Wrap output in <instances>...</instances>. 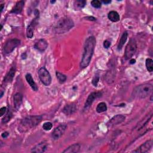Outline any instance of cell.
<instances>
[{
	"label": "cell",
	"instance_id": "obj_10",
	"mask_svg": "<svg viewBox=\"0 0 153 153\" xmlns=\"http://www.w3.org/2000/svg\"><path fill=\"white\" fill-rule=\"evenodd\" d=\"M152 146V140L151 139L148 140L142 144L139 147H138L136 149L134 150L133 152L137 153H144L148 152Z\"/></svg>",
	"mask_w": 153,
	"mask_h": 153
},
{
	"label": "cell",
	"instance_id": "obj_14",
	"mask_svg": "<svg viewBox=\"0 0 153 153\" xmlns=\"http://www.w3.org/2000/svg\"><path fill=\"white\" fill-rule=\"evenodd\" d=\"M23 100V96L20 93H17L14 95L13 97V104L14 109L17 111L20 108Z\"/></svg>",
	"mask_w": 153,
	"mask_h": 153
},
{
	"label": "cell",
	"instance_id": "obj_38",
	"mask_svg": "<svg viewBox=\"0 0 153 153\" xmlns=\"http://www.w3.org/2000/svg\"><path fill=\"white\" fill-rule=\"evenodd\" d=\"M50 2H51V4H54V2H56V1H51Z\"/></svg>",
	"mask_w": 153,
	"mask_h": 153
},
{
	"label": "cell",
	"instance_id": "obj_20",
	"mask_svg": "<svg viewBox=\"0 0 153 153\" xmlns=\"http://www.w3.org/2000/svg\"><path fill=\"white\" fill-rule=\"evenodd\" d=\"M25 78H26V79L27 82V83L29 84V85L30 86V87L34 90V91H37L38 88V86L36 85V84L35 83V82L34 81L33 79L32 78V75L30 74H27L25 76Z\"/></svg>",
	"mask_w": 153,
	"mask_h": 153
},
{
	"label": "cell",
	"instance_id": "obj_11",
	"mask_svg": "<svg viewBox=\"0 0 153 153\" xmlns=\"http://www.w3.org/2000/svg\"><path fill=\"white\" fill-rule=\"evenodd\" d=\"M126 119V117L121 115V114H118L114 117H113L108 123V125L110 126H115L121 123H123Z\"/></svg>",
	"mask_w": 153,
	"mask_h": 153
},
{
	"label": "cell",
	"instance_id": "obj_17",
	"mask_svg": "<svg viewBox=\"0 0 153 153\" xmlns=\"http://www.w3.org/2000/svg\"><path fill=\"white\" fill-rule=\"evenodd\" d=\"M16 71V67L15 66H12L11 68V69H10V71H8V72L5 75V76L4 77V82H5V83L11 82L13 81V78H14V75H15Z\"/></svg>",
	"mask_w": 153,
	"mask_h": 153
},
{
	"label": "cell",
	"instance_id": "obj_23",
	"mask_svg": "<svg viewBox=\"0 0 153 153\" xmlns=\"http://www.w3.org/2000/svg\"><path fill=\"white\" fill-rule=\"evenodd\" d=\"M107 110V106L105 102L99 103L96 107V111L98 113H101L105 112Z\"/></svg>",
	"mask_w": 153,
	"mask_h": 153
},
{
	"label": "cell",
	"instance_id": "obj_1",
	"mask_svg": "<svg viewBox=\"0 0 153 153\" xmlns=\"http://www.w3.org/2000/svg\"><path fill=\"white\" fill-rule=\"evenodd\" d=\"M95 45L96 39L93 36H90L86 39L84 44L82 59L80 62L81 68H85L90 64L94 52Z\"/></svg>",
	"mask_w": 153,
	"mask_h": 153
},
{
	"label": "cell",
	"instance_id": "obj_32",
	"mask_svg": "<svg viewBox=\"0 0 153 153\" xmlns=\"http://www.w3.org/2000/svg\"><path fill=\"white\" fill-rule=\"evenodd\" d=\"M110 45H111V42L109 41H108V40L104 41L103 46L105 48H108L110 47Z\"/></svg>",
	"mask_w": 153,
	"mask_h": 153
},
{
	"label": "cell",
	"instance_id": "obj_8",
	"mask_svg": "<svg viewBox=\"0 0 153 153\" xmlns=\"http://www.w3.org/2000/svg\"><path fill=\"white\" fill-rule=\"evenodd\" d=\"M67 126L65 124H61L56 127L51 133V137L54 140L59 139L65 133Z\"/></svg>",
	"mask_w": 153,
	"mask_h": 153
},
{
	"label": "cell",
	"instance_id": "obj_12",
	"mask_svg": "<svg viewBox=\"0 0 153 153\" xmlns=\"http://www.w3.org/2000/svg\"><path fill=\"white\" fill-rule=\"evenodd\" d=\"M77 110V106L76 103H72L66 105L62 109V112L66 115H70L75 113Z\"/></svg>",
	"mask_w": 153,
	"mask_h": 153
},
{
	"label": "cell",
	"instance_id": "obj_5",
	"mask_svg": "<svg viewBox=\"0 0 153 153\" xmlns=\"http://www.w3.org/2000/svg\"><path fill=\"white\" fill-rule=\"evenodd\" d=\"M137 50L136 41L134 38H131L125 48L124 57L126 59H130L135 54Z\"/></svg>",
	"mask_w": 153,
	"mask_h": 153
},
{
	"label": "cell",
	"instance_id": "obj_18",
	"mask_svg": "<svg viewBox=\"0 0 153 153\" xmlns=\"http://www.w3.org/2000/svg\"><path fill=\"white\" fill-rule=\"evenodd\" d=\"M25 5V2L23 1H18L15 6L13 8V9L11 10V11H10L11 13H13V14H19L22 12L23 8L24 7Z\"/></svg>",
	"mask_w": 153,
	"mask_h": 153
},
{
	"label": "cell",
	"instance_id": "obj_6",
	"mask_svg": "<svg viewBox=\"0 0 153 153\" xmlns=\"http://www.w3.org/2000/svg\"><path fill=\"white\" fill-rule=\"evenodd\" d=\"M20 41L16 38H13L6 42L3 48V52L4 54H7L11 53L19 44Z\"/></svg>",
	"mask_w": 153,
	"mask_h": 153
},
{
	"label": "cell",
	"instance_id": "obj_34",
	"mask_svg": "<svg viewBox=\"0 0 153 153\" xmlns=\"http://www.w3.org/2000/svg\"><path fill=\"white\" fill-rule=\"evenodd\" d=\"M9 135V133L7 132V131H5V132H3L1 134V136L3 137V138H6L8 137V136Z\"/></svg>",
	"mask_w": 153,
	"mask_h": 153
},
{
	"label": "cell",
	"instance_id": "obj_27",
	"mask_svg": "<svg viewBox=\"0 0 153 153\" xmlns=\"http://www.w3.org/2000/svg\"><path fill=\"white\" fill-rule=\"evenodd\" d=\"M85 4H86V1L84 0H76L74 1L75 6H76L77 8H83Z\"/></svg>",
	"mask_w": 153,
	"mask_h": 153
},
{
	"label": "cell",
	"instance_id": "obj_16",
	"mask_svg": "<svg viewBox=\"0 0 153 153\" xmlns=\"http://www.w3.org/2000/svg\"><path fill=\"white\" fill-rule=\"evenodd\" d=\"M38 17H35L34 20H33L31 23L27 26L26 29V35L29 38H32L33 35V30L35 25H36V20Z\"/></svg>",
	"mask_w": 153,
	"mask_h": 153
},
{
	"label": "cell",
	"instance_id": "obj_21",
	"mask_svg": "<svg viewBox=\"0 0 153 153\" xmlns=\"http://www.w3.org/2000/svg\"><path fill=\"white\" fill-rule=\"evenodd\" d=\"M108 17L112 22H117L120 20L119 14L115 11H111L108 14Z\"/></svg>",
	"mask_w": 153,
	"mask_h": 153
},
{
	"label": "cell",
	"instance_id": "obj_28",
	"mask_svg": "<svg viewBox=\"0 0 153 153\" xmlns=\"http://www.w3.org/2000/svg\"><path fill=\"white\" fill-rule=\"evenodd\" d=\"M91 5L96 8H99L101 7L102 5V3L100 1L98 0H93L92 1H91Z\"/></svg>",
	"mask_w": 153,
	"mask_h": 153
},
{
	"label": "cell",
	"instance_id": "obj_29",
	"mask_svg": "<svg viewBox=\"0 0 153 153\" xmlns=\"http://www.w3.org/2000/svg\"><path fill=\"white\" fill-rule=\"evenodd\" d=\"M52 127H53V124L51 122H45L42 125V128L46 131L51 130Z\"/></svg>",
	"mask_w": 153,
	"mask_h": 153
},
{
	"label": "cell",
	"instance_id": "obj_22",
	"mask_svg": "<svg viewBox=\"0 0 153 153\" xmlns=\"http://www.w3.org/2000/svg\"><path fill=\"white\" fill-rule=\"evenodd\" d=\"M127 36H128V33L127 32H124L123 35L121 36V38L119 41L118 46H117V48L118 50H121V48H123L124 44H125V42H126V40L127 39Z\"/></svg>",
	"mask_w": 153,
	"mask_h": 153
},
{
	"label": "cell",
	"instance_id": "obj_19",
	"mask_svg": "<svg viewBox=\"0 0 153 153\" xmlns=\"http://www.w3.org/2000/svg\"><path fill=\"white\" fill-rule=\"evenodd\" d=\"M81 146L79 143H74L69 146H68L67 148H66L63 152L65 153H76L78 152L80 149Z\"/></svg>",
	"mask_w": 153,
	"mask_h": 153
},
{
	"label": "cell",
	"instance_id": "obj_9",
	"mask_svg": "<svg viewBox=\"0 0 153 153\" xmlns=\"http://www.w3.org/2000/svg\"><path fill=\"white\" fill-rule=\"evenodd\" d=\"M102 93L100 91H94V92L91 93L89 94V96H88V97L85 102L84 109H88L91 105V104L93 103L94 100L102 96Z\"/></svg>",
	"mask_w": 153,
	"mask_h": 153
},
{
	"label": "cell",
	"instance_id": "obj_4",
	"mask_svg": "<svg viewBox=\"0 0 153 153\" xmlns=\"http://www.w3.org/2000/svg\"><path fill=\"white\" fill-rule=\"evenodd\" d=\"M152 85L151 83H145L136 87L133 91V95L136 98L144 99L152 92Z\"/></svg>",
	"mask_w": 153,
	"mask_h": 153
},
{
	"label": "cell",
	"instance_id": "obj_15",
	"mask_svg": "<svg viewBox=\"0 0 153 153\" xmlns=\"http://www.w3.org/2000/svg\"><path fill=\"white\" fill-rule=\"evenodd\" d=\"M47 47H48V43L44 39H39L34 45L35 48H36V50H38L41 52H42L44 50H45Z\"/></svg>",
	"mask_w": 153,
	"mask_h": 153
},
{
	"label": "cell",
	"instance_id": "obj_2",
	"mask_svg": "<svg viewBox=\"0 0 153 153\" xmlns=\"http://www.w3.org/2000/svg\"><path fill=\"white\" fill-rule=\"evenodd\" d=\"M41 115H30L24 118L18 126V130L21 133H25L36 126L42 120Z\"/></svg>",
	"mask_w": 153,
	"mask_h": 153
},
{
	"label": "cell",
	"instance_id": "obj_33",
	"mask_svg": "<svg viewBox=\"0 0 153 153\" xmlns=\"http://www.w3.org/2000/svg\"><path fill=\"white\" fill-rule=\"evenodd\" d=\"M86 19V20H91V21H95L96 20V19L94 18L93 16H88V17H85Z\"/></svg>",
	"mask_w": 153,
	"mask_h": 153
},
{
	"label": "cell",
	"instance_id": "obj_36",
	"mask_svg": "<svg viewBox=\"0 0 153 153\" xmlns=\"http://www.w3.org/2000/svg\"><path fill=\"white\" fill-rule=\"evenodd\" d=\"M135 62H136V60L134 59H131L130 60V64H134V63H135Z\"/></svg>",
	"mask_w": 153,
	"mask_h": 153
},
{
	"label": "cell",
	"instance_id": "obj_3",
	"mask_svg": "<svg viewBox=\"0 0 153 153\" xmlns=\"http://www.w3.org/2000/svg\"><path fill=\"white\" fill-rule=\"evenodd\" d=\"M74 25L73 20L68 17H63L60 19L54 27V31L56 33L62 34L69 30Z\"/></svg>",
	"mask_w": 153,
	"mask_h": 153
},
{
	"label": "cell",
	"instance_id": "obj_30",
	"mask_svg": "<svg viewBox=\"0 0 153 153\" xmlns=\"http://www.w3.org/2000/svg\"><path fill=\"white\" fill-rule=\"evenodd\" d=\"M99 81V76L98 75H96L94 78L92 79V84L93 85H94L95 87H96L97 85L98 82Z\"/></svg>",
	"mask_w": 153,
	"mask_h": 153
},
{
	"label": "cell",
	"instance_id": "obj_13",
	"mask_svg": "<svg viewBox=\"0 0 153 153\" xmlns=\"http://www.w3.org/2000/svg\"><path fill=\"white\" fill-rule=\"evenodd\" d=\"M48 147V143L45 142H42L35 145L32 148L31 152L35 153H41L45 152Z\"/></svg>",
	"mask_w": 153,
	"mask_h": 153
},
{
	"label": "cell",
	"instance_id": "obj_7",
	"mask_svg": "<svg viewBox=\"0 0 153 153\" xmlns=\"http://www.w3.org/2000/svg\"><path fill=\"white\" fill-rule=\"evenodd\" d=\"M38 75L40 80L45 85H49L51 84V75L45 67H42L39 69Z\"/></svg>",
	"mask_w": 153,
	"mask_h": 153
},
{
	"label": "cell",
	"instance_id": "obj_31",
	"mask_svg": "<svg viewBox=\"0 0 153 153\" xmlns=\"http://www.w3.org/2000/svg\"><path fill=\"white\" fill-rule=\"evenodd\" d=\"M7 111V109L6 107H2L0 109V116L2 117L4 114H5Z\"/></svg>",
	"mask_w": 153,
	"mask_h": 153
},
{
	"label": "cell",
	"instance_id": "obj_35",
	"mask_svg": "<svg viewBox=\"0 0 153 153\" xmlns=\"http://www.w3.org/2000/svg\"><path fill=\"white\" fill-rule=\"evenodd\" d=\"M102 2H103V3H104V4H109V3H111V1H110V0H108V1H105V0H103V1H102Z\"/></svg>",
	"mask_w": 153,
	"mask_h": 153
},
{
	"label": "cell",
	"instance_id": "obj_26",
	"mask_svg": "<svg viewBox=\"0 0 153 153\" xmlns=\"http://www.w3.org/2000/svg\"><path fill=\"white\" fill-rule=\"evenodd\" d=\"M56 77H57V78L59 80L60 83H63L65 81H66L67 78H66V76L65 75L57 71L56 72Z\"/></svg>",
	"mask_w": 153,
	"mask_h": 153
},
{
	"label": "cell",
	"instance_id": "obj_24",
	"mask_svg": "<svg viewBox=\"0 0 153 153\" xmlns=\"http://www.w3.org/2000/svg\"><path fill=\"white\" fill-rule=\"evenodd\" d=\"M13 114L10 110H7V112L5 114V116L2 119V123H8L12 118Z\"/></svg>",
	"mask_w": 153,
	"mask_h": 153
},
{
	"label": "cell",
	"instance_id": "obj_37",
	"mask_svg": "<svg viewBox=\"0 0 153 153\" xmlns=\"http://www.w3.org/2000/svg\"><path fill=\"white\" fill-rule=\"evenodd\" d=\"M4 4H2L1 5V12L2 11L3 9H4Z\"/></svg>",
	"mask_w": 153,
	"mask_h": 153
},
{
	"label": "cell",
	"instance_id": "obj_25",
	"mask_svg": "<svg viewBox=\"0 0 153 153\" xmlns=\"http://www.w3.org/2000/svg\"><path fill=\"white\" fill-rule=\"evenodd\" d=\"M145 65L148 71L149 72H152L153 71V60L150 58L146 59Z\"/></svg>",
	"mask_w": 153,
	"mask_h": 153
}]
</instances>
